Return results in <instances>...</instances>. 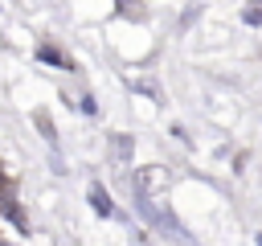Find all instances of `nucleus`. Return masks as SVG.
<instances>
[{
	"label": "nucleus",
	"instance_id": "6",
	"mask_svg": "<svg viewBox=\"0 0 262 246\" xmlns=\"http://www.w3.org/2000/svg\"><path fill=\"white\" fill-rule=\"evenodd\" d=\"M115 4H119V12H123V16H143L139 0H115Z\"/></svg>",
	"mask_w": 262,
	"mask_h": 246
},
{
	"label": "nucleus",
	"instance_id": "1",
	"mask_svg": "<svg viewBox=\"0 0 262 246\" xmlns=\"http://www.w3.org/2000/svg\"><path fill=\"white\" fill-rule=\"evenodd\" d=\"M164 184H168V172H164L160 164H151V168H139V172H135V193H139V197H147V201H151Z\"/></svg>",
	"mask_w": 262,
	"mask_h": 246
},
{
	"label": "nucleus",
	"instance_id": "2",
	"mask_svg": "<svg viewBox=\"0 0 262 246\" xmlns=\"http://www.w3.org/2000/svg\"><path fill=\"white\" fill-rule=\"evenodd\" d=\"M86 197H90V209H94L98 217H115V201H111V193H106V189H102L98 180H94V184L86 189Z\"/></svg>",
	"mask_w": 262,
	"mask_h": 246
},
{
	"label": "nucleus",
	"instance_id": "3",
	"mask_svg": "<svg viewBox=\"0 0 262 246\" xmlns=\"http://www.w3.org/2000/svg\"><path fill=\"white\" fill-rule=\"evenodd\" d=\"M33 123H37V127H41V135H45V139H49V144H57V127H53V119H49V115H45V111H33Z\"/></svg>",
	"mask_w": 262,
	"mask_h": 246
},
{
	"label": "nucleus",
	"instance_id": "5",
	"mask_svg": "<svg viewBox=\"0 0 262 246\" xmlns=\"http://www.w3.org/2000/svg\"><path fill=\"white\" fill-rule=\"evenodd\" d=\"M37 57H41V61H53V66H61V70H70V57H61L53 45H41V49H37Z\"/></svg>",
	"mask_w": 262,
	"mask_h": 246
},
{
	"label": "nucleus",
	"instance_id": "4",
	"mask_svg": "<svg viewBox=\"0 0 262 246\" xmlns=\"http://www.w3.org/2000/svg\"><path fill=\"white\" fill-rule=\"evenodd\" d=\"M111 148H115V160H131V135H111Z\"/></svg>",
	"mask_w": 262,
	"mask_h": 246
},
{
	"label": "nucleus",
	"instance_id": "7",
	"mask_svg": "<svg viewBox=\"0 0 262 246\" xmlns=\"http://www.w3.org/2000/svg\"><path fill=\"white\" fill-rule=\"evenodd\" d=\"M258 246H262V234H258Z\"/></svg>",
	"mask_w": 262,
	"mask_h": 246
}]
</instances>
